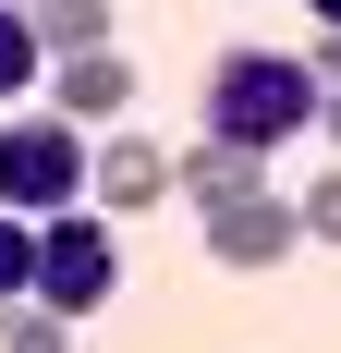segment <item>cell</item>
Here are the masks:
<instances>
[{"label":"cell","mask_w":341,"mask_h":353,"mask_svg":"<svg viewBox=\"0 0 341 353\" xmlns=\"http://www.w3.org/2000/svg\"><path fill=\"white\" fill-rule=\"evenodd\" d=\"M305 73H317V85H341V25H317V49H305Z\"/></svg>","instance_id":"13"},{"label":"cell","mask_w":341,"mask_h":353,"mask_svg":"<svg viewBox=\"0 0 341 353\" xmlns=\"http://www.w3.org/2000/svg\"><path fill=\"white\" fill-rule=\"evenodd\" d=\"M269 171V159H244V146H183V159H170V195H183V208H220V195H244V183Z\"/></svg>","instance_id":"7"},{"label":"cell","mask_w":341,"mask_h":353,"mask_svg":"<svg viewBox=\"0 0 341 353\" xmlns=\"http://www.w3.org/2000/svg\"><path fill=\"white\" fill-rule=\"evenodd\" d=\"M110 110H135V61L122 49H73L61 61V122H110Z\"/></svg>","instance_id":"6"},{"label":"cell","mask_w":341,"mask_h":353,"mask_svg":"<svg viewBox=\"0 0 341 353\" xmlns=\"http://www.w3.org/2000/svg\"><path fill=\"white\" fill-rule=\"evenodd\" d=\"M293 244H305V219H293V195H280L269 171L244 183V195H220V208H207V256H220V268H280Z\"/></svg>","instance_id":"4"},{"label":"cell","mask_w":341,"mask_h":353,"mask_svg":"<svg viewBox=\"0 0 341 353\" xmlns=\"http://www.w3.org/2000/svg\"><path fill=\"white\" fill-rule=\"evenodd\" d=\"M0 353H73V317H49V305H0Z\"/></svg>","instance_id":"9"},{"label":"cell","mask_w":341,"mask_h":353,"mask_svg":"<svg viewBox=\"0 0 341 353\" xmlns=\"http://www.w3.org/2000/svg\"><path fill=\"white\" fill-rule=\"evenodd\" d=\"M86 195H98V208H159V195H170V146H159V134L86 146Z\"/></svg>","instance_id":"5"},{"label":"cell","mask_w":341,"mask_h":353,"mask_svg":"<svg viewBox=\"0 0 341 353\" xmlns=\"http://www.w3.org/2000/svg\"><path fill=\"white\" fill-rule=\"evenodd\" d=\"M317 122H329V146H341V85H317Z\"/></svg>","instance_id":"14"},{"label":"cell","mask_w":341,"mask_h":353,"mask_svg":"<svg viewBox=\"0 0 341 353\" xmlns=\"http://www.w3.org/2000/svg\"><path fill=\"white\" fill-rule=\"evenodd\" d=\"M25 25H37L49 61H73V49H110V0H37Z\"/></svg>","instance_id":"8"},{"label":"cell","mask_w":341,"mask_h":353,"mask_svg":"<svg viewBox=\"0 0 341 353\" xmlns=\"http://www.w3.org/2000/svg\"><path fill=\"white\" fill-rule=\"evenodd\" d=\"M86 195V122L61 110H25V122H0V208L12 219H49Z\"/></svg>","instance_id":"3"},{"label":"cell","mask_w":341,"mask_h":353,"mask_svg":"<svg viewBox=\"0 0 341 353\" xmlns=\"http://www.w3.org/2000/svg\"><path fill=\"white\" fill-rule=\"evenodd\" d=\"M110 292H122L110 208H49V219H37V292H25V305H49V317H86V305H110Z\"/></svg>","instance_id":"2"},{"label":"cell","mask_w":341,"mask_h":353,"mask_svg":"<svg viewBox=\"0 0 341 353\" xmlns=\"http://www.w3.org/2000/svg\"><path fill=\"white\" fill-rule=\"evenodd\" d=\"M0 12H37V0H0Z\"/></svg>","instance_id":"16"},{"label":"cell","mask_w":341,"mask_h":353,"mask_svg":"<svg viewBox=\"0 0 341 353\" xmlns=\"http://www.w3.org/2000/svg\"><path fill=\"white\" fill-rule=\"evenodd\" d=\"M305 12H317V25H341V0H305Z\"/></svg>","instance_id":"15"},{"label":"cell","mask_w":341,"mask_h":353,"mask_svg":"<svg viewBox=\"0 0 341 353\" xmlns=\"http://www.w3.org/2000/svg\"><path fill=\"white\" fill-rule=\"evenodd\" d=\"M25 292H37V219L0 208V305H25Z\"/></svg>","instance_id":"11"},{"label":"cell","mask_w":341,"mask_h":353,"mask_svg":"<svg viewBox=\"0 0 341 353\" xmlns=\"http://www.w3.org/2000/svg\"><path fill=\"white\" fill-rule=\"evenodd\" d=\"M37 73H49V49H37V25H25V12H0V98H25Z\"/></svg>","instance_id":"10"},{"label":"cell","mask_w":341,"mask_h":353,"mask_svg":"<svg viewBox=\"0 0 341 353\" xmlns=\"http://www.w3.org/2000/svg\"><path fill=\"white\" fill-rule=\"evenodd\" d=\"M293 219H305V244H341V171L317 183V195H293Z\"/></svg>","instance_id":"12"},{"label":"cell","mask_w":341,"mask_h":353,"mask_svg":"<svg viewBox=\"0 0 341 353\" xmlns=\"http://www.w3.org/2000/svg\"><path fill=\"white\" fill-rule=\"evenodd\" d=\"M317 122V73L293 49H232V61L207 73V134L244 146V159H269L280 134H305Z\"/></svg>","instance_id":"1"}]
</instances>
